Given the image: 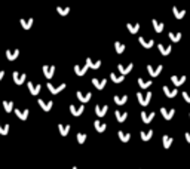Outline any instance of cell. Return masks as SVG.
Masks as SVG:
<instances>
[{"label": "cell", "mask_w": 190, "mask_h": 169, "mask_svg": "<svg viewBox=\"0 0 190 169\" xmlns=\"http://www.w3.org/2000/svg\"><path fill=\"white\" fill-rule=\"evenodd\" d=\"M172 11H174V15H175L177 18H183V17L186 15V11H184V9H181V11H178L177 8H174Z\"/></svg>", "instance_id": "36"}, {"label": "cell", "mask_w": 190, "mask_h": 169, "mask_svg": "<svg viewBox=\"0 0 190 169\" xmlns=\"http://www.w3.org/2000/svg\"><path fill=\"white\" fill-rule=\"evenodd\" d=\"M18 55H19V51L18 49H6V56H8V59L9 61H13V59H17Z\"/></svg>", "instance_id": "6"}, {"label": "cell", "mask_w": 190, "mask_h": 169, "mask_svg": "<svg viewBox=\"0 0 190 169\" xmlns=\"http://www.w3.org/2000/svg\"><path fill=\"white\" fill-rule=\"evenodd\" d=\"M71 169H77V166H73V168Z\"/></svg>", "instance_id": "45"}, {"label": "cell", "mask_w": 190, "mask_h": 169, "mask_svg": "<svg viewBox=\"0 0 190 169\" xmlns=\"http://www.w3.org/2000/svg\"><path fill=\"white\" fill-rule=\"evenodd\" d=\"M162 65H159V67H156V68H153L151 67V65H149V67H147V70H149V73H150V76H155V77H156L157 74L161 73V71H162Z\"/></svg>", "instance_id": "16"}, {"label": "cell", "mask_w": 190, "mask_h": 169, "mask_svg": "<svg viewBox=\"0 0 190 169\" xmlns=\"http://www.w3.org/2000/svg\"><path fill=\"white\" fill-rule=\"evenodd\" d=\"M186 140L190 142V134H189V132H186Z\"/></svg>", "instance_id": "43"}, {"label": "cell", "mask_w": 190, "mask_h": 169, "mask_svg": "<svg viewBox=\"0 0 190 169\" xmlns=\"http://www.w3.org/2000/svg\"><path fill=\"white\" fill-rule=\"evenodd\" d=\"M85 140H86V135H85V134H82V132H79V134H77V141L80 142V144H83Z\"/></svg>", "instance_id": "41"}, {"label": "cell", "mask_w": 190, "mask_h": 169, "mask_svg": "<svg viewBox=\"0 0 190 169\" xmlns=\"http://www.w3.org/2000/svg\"><path fill=\"white\" fill-rule=\"evenodd\" d=\"M27 86H28V90L31 92V95H37V94L40 92V89H42V86H40V84H34L33 82H28Z\"/></svg>", "instance_id": "5"}, {"label": "cell", "mask_w": 190, "mask_h": 169, "mask_svg": "<svg viewBox=\"0 0 190 169\" xmlns=\"http://www.w3.org/2000/svg\"><path fill=\"white\" fill-rule=\"evenodd\" d=\"M119 138H120L123 142H126V141L131 138V134H126V132H122V131H119Z\"/></svg>", "instance_id": "32"}, {"label": "cell", "mask_w": 190, "mask_h": 169, "mask_svg": "<svg viewBox=\"0 0 190 169\" xmlns=\"http://www.w3.org/2000/svg\"><path fill=\"white\" fill-rule=\"evenodd\" d=\"M28 110L25 108V110H19V108H15V114H17L18 117L21 119V120H25V119L28 117Z\"/></svg>", "instance_id": "12"}, {"label": "cell", "mask_w": 190, "mask_h": 169, "mask_svg": "<svg viewBox=\"0 0 190 169\" xmlns=\"http://www.w3.org/2000/svg\"><path fill=\"white\" fill-rule=\"evenodd\" d=\"M132 67H134V65H132V64H129L128 67H123L122 64H119V71H120V73H122V76L123 74H126V73H129V71H131V70H132Z\"/></svg>", "instance_id": "24"}, {"label": "cell", "mask_w": 190, "mask_h": 169, "mask_svg": "<svg viewBox=\"0 0 190 169\" xmlns=\"http://www.w3.org/2000/svg\"><path fill=\"white\" fill-rule=\"evenodd\" d=\"M138 40H140V43L144 46V48H151V46L155 45V42H153V40H145L144 37H140Z\"/></svg>", "instance_id": "25"}, {"label": "cell", "mask_w": 190, "mask_h": 169, "mask_svg": "<svg viewBox=\"0 0 190 169\" xmlns=\"http://www.w3.org/2000/svg\"><path fill=\"white\" fill-rule=\"evenodd\" d=\"M12 77H13V82L17 84H23L24 80L27 79L25 73H18V71H13V73H12Z\"/></svg>", "instance_id": "2"}, {"label": "cell", "mask_w": 190, "mask_h": 169, "mask_svg": "<svg viewBox=\"0 0 190 169\" xmlns=\"http://www.w3.org/2000/svg\"><path fill=\"white\" fill-rule=\"evenodd\" d=\"M137 98H138V101H140L141 105H143V107H145V105H149V102H150L151 92H145L144 95H143L141 92H138V94H137Z\"/></svg>", "instance_id": "1"}, {"label": "cell", "mask_w": 190, "mask_h": 169, "mask_svg": "<svg viewBox=\"0 0 190 169\" xmlns=\"http://www.w3.org/2000/svg\"><path fill=\"white\" fill-rule=\"evenodd\" d=\"M8 132H9V125H8V123H6V125L0 123V134H2V135H6Z\"/></svg>", "instance_id": "37"}, {"label": "cell", "mask_w": 190, "mask_h": 169, "mask_svg": "<svg viewBox=\"0 0 190 169\" xmlns=\"http://www.w3.org/2000/svg\"><path fill=\"white\" fill-rule=\"evenodd\" d=\"M3 108L6 110V113H11L13 110V102L12 101H3Z\"/></svg>", "instance_id": "28"}, {"label": "cell", "mask_w": 190, "mask_h": 169, "mask_svg": "<svg viewBox=\"0 0 190 169\" xmlns=\"http://www.w3.org/2000/svg\"><path fill=\"white\" fill-rule=\"evenodd\" d=\"M86 70H88L86 65H85V67H80V65H76V67H74V71H76L77 76H83V74L86 73Z\"/></svg>", "instance_id": "27"}, {"label": "cell", "mask_w": 190, "mask_h": 169, "mask_svg": "<svg viewBox=\"0 0 190 169\" xmlns=\"http://www.w3.org/2000/svg\"><path fill=\"white\" fill-rule=\"evenodd\" d=\"M153 27H155V30H156V33H162V30H163V23L157 21V19H153Z\"/></svg>", "instance_id": "21"}, {"label": "cell", "mask_w": 190, "mask_h": 169, "mask_svg": "<svg viewBox=\"0 0 190 169\" xmlns=\"http://www.w3.org/2000/svg\"><path fill=\"white\" fill-rule=\"evenodd\" d=\"M3 76H5V71H0V80L3 79Z\"/></svg>", "instance_id": "44"}, {"label": "cell", "mask_w": 190, "mask_h": 169, "mask_svg": "<svg viewBox=\"0 0 190 169\" xmlns=\"http://www.w3.org/2000/svg\"><path fill=\"white\" fill-rule=\"evenodd\" d=\"M126 27H128V30L131 31V33H137V31L140 30V24H138V23H135V24H128Z\"/></svg>", "instance_id": "29"}, {"label": "cell", "mask_w": 190, "mask_h": 169, "mask_svg": "<svg viewBox=\"0 0 190 169\" xmlns=\"http://www.w3.org/2000/svg\"><path fill=\"white\" fill-rule=\"evenodd\" d=\"M153 117H155V113H145V111L141 113V119H143L144 123H150L153 120Z\"/></svg>", "instance_id": "9"}, {"label": "cell", "mask_w": 190, "mask_h": 169, "mask_svg": "<svg viewBox=\"0 0 190 169\" xmlns=\"http://www.w3.org/2000/svg\"><path fill=\"white\" fill-rule=\"evenodd\" d=\"M107 110H108L107 105H95V113H97V116H100V117H103V116L106 114Z\"/></svg>", "instance_id": "11"}, {"label": "cell", "mask_w": 190, "mask_h": 169, "mask_svg": "<svg viewBox=\"0 0 190 169\" xmlns=\"http://www.w3.org/2000/svg\"><path fill=\"white\" fill-rule=\"evenodd\" d=\"M162 140H163V147H165V148H169L171 144H172V138H171V136H168V135H165Z\"/></svg>", "instance_id": "30"}, {"label": "cell", "mask_w": 190, "mask_h": 169, "mask_svg": "<svg viewBox=\"0 0 190 169\" xmlns=\"http://www.w3.org/2000/svg\"><path fill=\"white\" fill-rule=\"evenodd\" d=\"M169 39L174 40V42H178L180 39H181V34H177V33H169Z\"/></svg>", "instance_id": "39"}, {"label": "cell", "mask_w": 190, "mask_h": 169, "mask_svg": "<svg viewBox=\"0 0 190 169\" xmlns=\"http://www.w3.org/2000/svg\"><path fill=\"white\" fill-rule=\"evenodd\" d=\"M171 80H172V82H174V84H175V86H180V84H183V83H184L186 76H181V77H177V76H172V77H171Z\"/></svg>", "instance_id": "19"}, {"label": "cell", "mask_w": 190, "mask_h": 169, "mask_svg": "<svg viewBox=\"0 0 190 169\" xmlns=\"http://www.w3.org/2000/svg\"><path fill=\"white\" fill-rule=\"evenodd\" d=\"M83 110H85V105L83 104H80L79 107H76V105H70V111H71V114L73 116H80L82 113H83Z\"/></svg>", "instance_id": "4"}, {"label": "cell", "mask_w": 190, "mask_h": 169, "mask_svg": "<svg viewBox=\"0 0 190 169\" xmlns=\"http://www.w3.org/2000/svg\"><path fill=\"white\" fill-rule=\"evenodd\" d=\"M161 113L163 114V117L166 119V120H171V119H172V116L175 114V110H174V108H171V110H166L165 107H162V108H161Z\"/></svg>", "instance_id": "7"}, {"label": "cell", "mask_w": 190, "mask_h": 169, "mask_svg": "<svg viewBox=\"0 0 190 169\" xmlns=\"http://www.w3.org/2000/svg\"><path fill=\"white\" fill-rule=\"evenodd\" d=\"M55 73V67L54 65H43V74L46 79H52V76Z\"/></svg>", "instance_id": "3"}, {"label": "cell", "mask_w": 190, "mask_h": 169, "mask_svg": "<svg viewBox=\"0 0 190 169\" xmlns=\"http://www.w3.org/2000/svg\"><path fill=\"white\" fill-rule=\"evenodd\" d=\"M91 96H92V94L91 92H85V94H82V92H77V98L80 100V101L83 102H88L91 100Z\"/></svg>", "instance_id": "10"}, {"label": "cell", "mask_w": 190, "mask_h": 169, "mask_svg": "<svg viewBox=\"0 0 190 169\" xmlns=\"http://www.w3.org/2000/svg\"><path fill=\"white\" fill-rule=\"evenodd\" d=\"M107 80H100V79H92V84H94L97 89H103L106 86Z\"/></svg>", "instance_id": "15"}, {"label": "cell", "mask_w": 190, "mask_h": 169, "mask_svg": "<svg viewBox=\"0 0 190 169\" xmlns=\"http://www.w3.org/2000/svg\"><path fill=\"white\" fill-rule=\"evenodd\" d=\"M151 135H153V131H143L141 132V138H143V141H149L151 138Z\"/></svg>", "instance_id": "26"}, {"label": "cell", "mask_w": 190, "mask_h": 169, "mask_svg": "<svg viewBox=\"0 0 190 169\" xmlns=\"http://www.w3.org/2000/svg\"><path fill=\"white\" fill-rule=\"evenodd\" d=\"M126 117H128V113H119V111H116V119H118L119 122H125V120H126Z\"/></svg>", "instance_id": "31"}, {"label": "cell", "mask_w": 190, "mask_h": 169, "mask_svg": "<svg viewBox=\"0 0 190 169\" xmlns=\"http://www.w3.org/2000/svg\"><path fill=\"white\" fill-rule=\"evenodd\" d=\"M58 129H60V134L62 136H66L68 134V131H70V126L68 125H58Z\"/></svg>", "instance_id": "22"}, {"label": "cell", "mask_w": 190, "mask_h": 169, "mask_svg": "<svg viewBox=\"0 0 190 169\" xmlns=\"http://www.w3.org/2000/svg\"><path fill=\"white\" fill-rule=\"evenodd\" d=\"M114 48H116V52H119V54H122V52L125 51V45L119 43V42H116V43H114Z\"/></svg>", "instance_id": "38"}, {"label": "cell", "mask_w": 190, "mask_h": 169, "mask_svg": "<svg viewBox=\"0 0 190 169\" xmlns=\"http://www.w3.org/2000/svg\"><path fill=\"white\" fill-rule=\"evenodd\" d=\"M126 101H128V96H126V95H122V96L116 95V96H114V102H116L118 105H123Z\"/></svg>", "instance_id": "17"}, {"label": "cell", "mask_w": 190, "mask_h": 169, "mask_svg": "<svg viewBox=\"0 0 190 169\" xmlns=\"http://www.w3.org/2000/svg\"><path fill=\"white\" fill-rule=\"evenodd\" d=\"M100 65H101V61L100 59H98V61H92V59H91V58H88V59H86V67L88 68H94V70H97V68H100Z\"/></svg>", "instance_id": "13"}, {"label": "cell", "mask_w": 190, "mask_h": 169, "mask_svg": "<svg viewBox=\"0 0 190 169\" xmlns=\"http://www.w3.org/2000/svg\"><path fill=\"white\" fill-rule=\"evenodd\" d=\"M94 126H95V129L98 131V132H104V131H106V128H107V125H104V123H101L100 120H95V123H94Z\"/></svg>", "instance_id": "23"}, {"label": "cell", "mask_w": 190, "mask_h": 169, "mask_svg": "<svg viewBox=\"0 0 190 169\" xmlns=\"http://www.w3.org/2000/svg\"><path fill=\"white\" fill-rule=\"evenodd\" d=\"M183 96H184L186 101H189V102H190V94H189V92H183Z\"/></svg>", "instance_id": "42"}, {"label": "cell", "mask_w": 190, "mask_h": 169, "mask_svg": "<svg viewBox=\"0 0 190 169\" xmlns=\"http://www.w3.org/2000/svg\"><path fill=\"white\" fill-rule=\"evenodd\" d=\"M157 46H159V51L162 52L163 55H168V54L171 52V49H172L171 46H166V48H165V46H163V45H157Z\"/></svg>", "instance_id": "33"}, {"label": "cell", "mask_w": 190, "mask_h": 169, "mask_svg": "<svg viewBox=\"0 0 190 169\" xmlns=\"http://www.w3.org/2000/svg\"><path fill=\"white\" fill-rule=\"evenodd\" d=\"M52 104H54V102L52 101H43V100H39V105L40 107H42V110H45V111H49L50 108H52Z\"/></svg>", "instance_id": "14"}, {"label": "cell", "mask_w": 190, "mask_h": 169, "mask_svg": "<svg viewBox=\"0 0 190 169\" xmlns=\"http://www.w3.org/2000/svg\"><path fill=\"white\" fill-rule=\"evenodd\" d=\"M56 11H58V13H60V15H67L68 12H70V9H68V8H58Z\"/></svg>", "instance_id": "40"}, {"label": "cell", "mask_w": 190, "mask_h": 169, "mask_svg": "<svg viewBox=\"0 0 190 169\" xmlns=\"http://www.w3.org/2000/svg\"><path fill=\"white\" fill-rule=\"evenodd\" d=\"M163 92H165V95L169 96V98H174V96L177 95V89H169L168 86H163Z\"/></svg>", "instance_id": "18"}, {"label": "cell", "mask_w": 190, "mask_h": 169, "mask_svg": "<svg viewBox=\"0 0 190 169\" xmlns=\"http://www.w3.org/2000/svg\"><path fill=\"white\" fill-rule=\"evenodd\" d=\"M153 83L151 80H143V79H138V84H140L141 88H149L150 84Z\"/></svg>", "instance_id": "35"}, {"label": "cell", "mask_w": 190, "mask_h": 169, "mask_svg": "<svg viewBox=\"0 0 190 169\" xmlns=\"http://www.w3.org/2000/svg\"><path fill=\"white\" fill-rule=\"evenodd\" d=\"M19 23H21V25H23L24 30H28V28L33 25V18H30V19H21Z\"/></svg>", "instance_id": "20"}, {"label": "cell", "mask_w": 190, "mask_h": 169, "mask_svg": "<svg viewBox=\"0 0 190 169\" xmlns=\"http://www.w3.org/2000/svg\"><path fill=\"white\" fill-rule=\"evenodd\" d=\"M110 79H112L113 82H116V83H120V82H123V76H118V74L112 73L110 74Z\"/></svg>", "instance_id": "34"}, {"label": "cell", "mask_w": 190, "mask_h": 169, "mask_svg": "<svg viewBox=\"0 0 190 169\" xmlns=\"http://www.w3.org/2000/svg\"><path fill=\"white\" fill-rule=\"evenodd\" d=\"M64 88H66V83H61L60 86H54L52 83H48V89H49L52 94H58V92H61Z\"/></svg>", "instance_id": "8"}]
</instances>
